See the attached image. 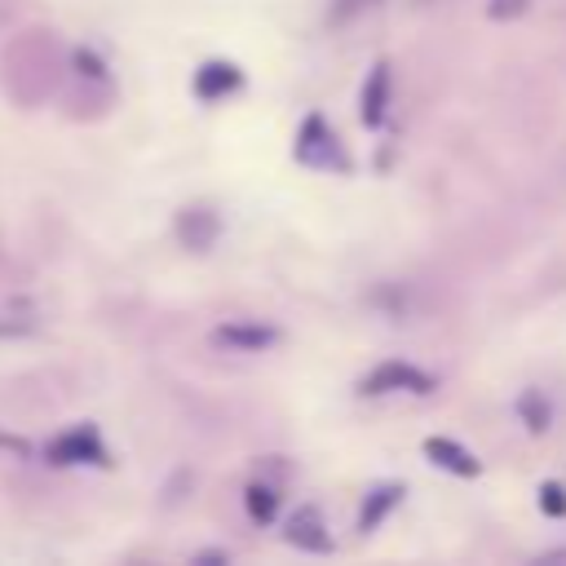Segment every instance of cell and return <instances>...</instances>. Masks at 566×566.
<instances>
[{"label": "cell", "instance_id": "cell-13", "mask_svg": "<svg viewBox=\"0 0 566 566\" xmlns=\"http://www.w3.org/2000/svg\"><path fill=\"white\" fill-rule=\"evenodd\" d=\"M539 509H544L548 517H566V491H562L557 482H544V486H539Z\"/></svg>", "mask_w": 566, "mask_h": 566}, {"label": "cell", "instance_id": "cell-9", "mask_svg": "<svg viewBox=\"0 0 566 566\" xmlns=\"http://www.w3.org/2000/svg\"><path fill=\"white\" fill-rule=\"evenodd\" d=\"M398 500H402V482H389V486H376V491H367V500H363V513H358V531H363V535H371V531L385 522V513H389Z\"/></svg>", "mask_w": 566, "mask_h": 566}, {"label": "cell", "instance_id": "cell-12", "mask_svg": "<svg viewBox=\"0 0 566 566\" xmlns=\"http://www.w3.org/2000/svg\"><path fill=\"white\" fill-rule=\"evenodd\" d=\"M243 504H248V513H252L256 522H270L274 509H279V495H274L270 486H248V491H243Z\"/></svg>", "mask_w": 566, "mask_h": 566}, {"label": "cell", "instance_id": "cell-10", "mask_svg": "<svg viewBox=\"0 0 566 566\" xmlns=\"http://www.w3.org/2000/svg\"><path fill=\"white\" fill-rule=\"evenodd\" d=\"M177 234H181L186 248H208L217 239V217L208 208H186L177 217Z\"/></svg>", "mask_w": 566, "mask_h": 566}, {"label": "cell", "instance_id": "cell-1", "mask_svg": "<svg viewBox=\"0 0 566 566\" xmlns=\"http://www.w3.org/2000/svg\"><path fill=\"white\" fill-rule=\"evenodd\" d=\"M296 159H301V164H310V168L345 172V150H340V142L332 137V128H327V119H323V115H310V119L301 124Z\"/></svg>", "mask_w": 566, "mask_h": 566}, {"label": "cell", "instance_id": "cell-14", "mask_svg": "<svg viewBox=\"0 0 566 566\" xmlns=\"http://www.w3.org/2000/svg\"><path fill=\"white\" fill-rule=\"evenodd\" d=\"M526 4H531V0H491L486 13H491V18H517Z\"/></svg>", "mask_w": 566, "mask_h": 566}, {"label": "cell", "instance_id": "cell-4", "mask_svg": "<svg viewBox=\"0 0 566 566\" xmlns=\"http://www.w3.org/2000/svg\"><path fill=\"white\" fill-rule=\"evenodd\" d=\"M212 340H217V345H230V349H239V354H252V349L274 345L279 332L265 327V323H221V327L212 332Z\"/></svg>", "mask_w": 566, "mask_h": 566}, {"label": "cell", "instance_id": "cell-3", "mask_svg": "<svg viewBox=\"0 0 566 566\" xmlns=\"http://www.w3.org/2000/svg\"><path fill=\"white\" fill-rule=\"evenodd\" d=\"M283 535H287V544H296V548H305V553H327V548H332L327 526H323L318 509H310V504H301V509L283 522Z\"/></svg>", "mask_w": 566, "mask_h": 566}, {"label": "cell", "instance_id": "cell-7", "mask_svg": "<svg viewBox=\"0 0 566 566\" xmlns=\"http://www.w3.org/2000/svg\"><path fill=\"white\" fill-rule=\"evenodd\" d=\"M243 84V75H239V66H230V62H203L199 71H195V93L199 97H226V93H234Z\"/></svg>", "mask_w": 566, "mask_h": 566}, {"label": "cell", "instance_id": "cell-5", "mask_svg": "<svg viewBox=\"0 0 566 566\" xmlns=\"http://www.w3.org/2000/svg\"><path fill=\"white\" fill-rule=\"evenodd\" d=\"M424 455L438 464V469H447V473H460V478H473L482 464L473 460V451H464L460 442H451V438H424Z\"/></svg>", "mask_w": 566, "mask_h": 566}, {"label": "cell", "instance_id": "cell-6", "mask_svg": "<svg viewBox=\"0 0 566 566\" xmlns=\"http://www.w3.org/2000/svg\"><path fill=\"white\" fill-rule=\"evenodd\" d=\"M49 455L57 460V464H84V460H106V451H102V442L88 433V429H75V433H66V438H57L53 447H49Z\"/></svg>", "mask_w": 566, "mask_h": 566}, {"label": "cell", "instance_id": "cell-8", "mask_svg": "<svg viewBox=\"0 0 566 566\" xmlns=\"http://www.w3.org/2000/svg\"><path fill=\"white\" fill-rule=\"evenodd\" d=\"M385 106H389V66L376 62L367 75V88H363V124L376 128L385 119Z\"/></svg>", "mask_w": 566, "mask_h": 566}, {"label": "cell", "instance_id": "cell-11", "mask_svg": "<svg viewBox=\"0 0 566 566\" xmlns=\"http://www.w3.org/2000/svg\"><path fill=\"white\" fill-rule=\"evenodd\" d=\"M517 416L526 420V429H535V433H544L548 429V420H553V411H548V402H544V394L539 389H526L522 398H517Z\"/></svg>", "mask_w": 566, "mask_h": 566}, {"label": "cell", "instance_id": "cell-2", "mask_svg": "<svg viewBox=\"0 0 566 566\" xmlns=\"http://www.w3.org/2000/svg\"><path fill=\"white\" fill-rule=\"evenodd\" d=\"M385 389H407V394H429L433 380L407 363H380L367 380H363V394H385Z\"/></svg>", "mask_w": 566, "mask_h": 566}]
</instances>
